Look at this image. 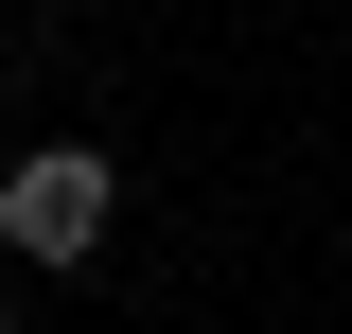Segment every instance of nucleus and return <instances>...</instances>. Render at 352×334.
Listing matches in <instances>:
<instances>
[{
    "instance_id": "nucleus-1",
    "label": "nucleus",
    "mask_w": 352,
    "mask_h": 334,
    "mask_svg": "<svg viewBox=\"0 0 352 334\" xmlns=\"http://www.w3.org/2000/svg\"><path fill=\"white\" fill-rule=\"evenodd\" d=\"M106 211H124V176L88 159V141H36V159L0 176V229H18V264H88V247H106Z\"/></svg>"
},
{
    "instance_id": "nucleus-2",
    "label": "nucleus",
    "mask_w": 352,
    "mask_h": 334,
    "mask_svg": "<svg viewBox=\"0 0 352 334\" xmlns=\"http://www.w3.org/2000/svg\"><path fill=\"white\" fill-rule=\"evenodd\" d=\"M0 334H18V317H0Z\"/></svg>"
}]
</instances>
